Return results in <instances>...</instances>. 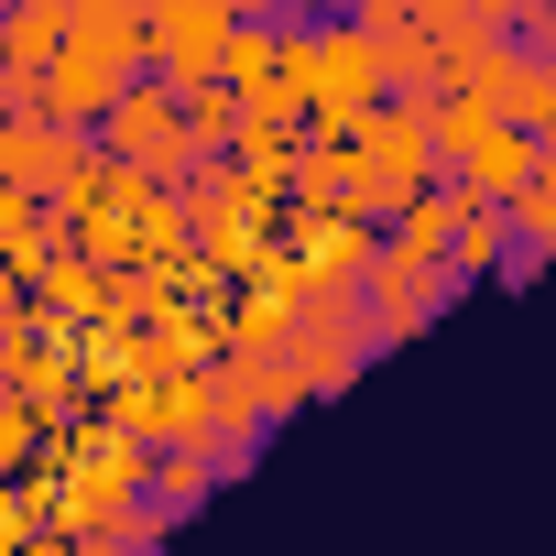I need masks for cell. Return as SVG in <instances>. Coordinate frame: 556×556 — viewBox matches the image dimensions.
Returning <instances> with one entry per match:
<instances>
[{
    "instance_id": "6da1fadb",
    "label": "cell",
    "mask_w": 556,
    "mask_h": 556,
    "mask_svg": "<svg viewBox=\"0 0 556 556\" xmlns=\"http://www.w3.org/2000/svg\"><path fill=\"white\" fill-rule=\"evenodd\" d=\"M285 88L295 110L317 121V142H350L371 110H382V55L361 23H295L285 34Z\"/></svg>"
},
{
    "instance_id": "7a4b0ae2",
    "label": "cell",
    "mask_w": 556,
    "mask_h": 556,
    "mask_svg": "<svg viewBox=\"0 0 556 556\" xmlns=\"http://www.w3.org/2000/svg\"><path fill=\"white\" fill-rule=\"evenodd\" d=\"M350 153H361V218H382L393 229V207L404 197H426V186H447V164H437V121L426 110H404V99H382L361 131H350Z\"/></svg>"
},
{
    "instance_id": "3957f363",
    "label": "cell",
    "mask_w": 556,
    "mask_h": 556,
    "mask_svg": "<svg viewBox=\"0 0 556 556\" xmlns=\"http://www.w3.org/2000/svg\"><path fill=\"white\" fill-rule=\"evenodd\" d=\"M447 262L437 251H404V240H371V273H361V328H371V350H393V339H415V328H437L447 317Z\"/></svg>"
},
{
    "instance_id": "277c9868",
    "label": "cell",
    "mask_w": 556,
    "mask_h": 556,
    "mask_svg": "<svg viewBox=\"0 0 556 556\" xmlns=\"http://www.w3.org/2000/svg\"><path fill=\"white\" fill-rule=\"evenodd\" d=\"M99 153L110 164H131V175H153V186H175L197 153H186V121H175V88H121L110 110H99Z\"/></svg>"
},
{
    "instance_id": "5b68a950",
    "label": "cell",
    "mask_w": 556,
    "mask_h": 556,
    "mask_svg": "<svg viewBox=\"0 0 556 556\" xmlns=\"http://www.w3.org/2000/svg\"><path fill=\"white\" fill-rule=\"evenodd\" d=\"M99 164V142L88 131H66V121H45V110H12V121H0V186H12V197H77V175Z\"/></svg>"
},
{
    "instance_id": "8992f818",
    "label": "cell",
    "mask_w": 556,
    "mask_h": 556,
    "mask_svg": "<svg viewBox=\"0 0 556 556\" xmlns=\"http://www.w3.org/2000/svg\"><path fill=\"white\" fill-rule=\"evenodd\" d=\"M229 415H218V382H197V371H153V382H131L121 393V437L131 447H197V437H218Z\"/></svg>"
},
{
    "instance_id": "52a82bcc",
    "label": "cell",
    "mask_w": 556,
    "mask_h": 556,
    "mask_svg": "<svg viewBox=\"0 0 556 556\" xmlns=\"http://www.w3.org/2000/svg\"><path fill=\"white\" fill-rule=\"evenodd\" d=\"M371 218H350V207H306L295 218V262H306V285H361L371 273Z\"/></svg>"
},
{
    "instance_id": "ba28073f",
    "label": "cell",
    "mask_w": 556,
    "mask_h": 556,
    "mask_svg": "<svg viewBox=\"0 0 556 556\" xmlns=\"http://www.w3.org/2000/svg\"><path fill=\"white\" fill-rule=\"evenodd\" d=\"M480 110H491L502 131H523V142H534V131L556 121V66H545V55H523V45H502V66H491Z\"/></svg>"
},
{
    "instance_id": "9c48e42d",
    "label": "cell",
    "mask_w": 556,
    "mask_h": 556,
    "mask_svg": "<svg viewBox=\"0 0 556 556\" xmlns=\"http://www.w3.org/2000/svg\"><path fill=\"white\" fill-rule=\"evenodd\" d=\"M285 186H295L306 207H350V218H361V197H371V186H361V153H350V142H317V131L295 142V175H285Z\"/></svg>"
},
{
    "instance_id": "30bf717a",
    "label": "cell",
    "mask_w": 556,
    "mask_h": 556,
    "mask_svg": "<svg viewBox=\"0 0 556 556\" xmlns=\"http://www.w3.org/2000/svg\"><path fill=\"white\" fill-rule=\"evenodd\" d=\"M55 45H66V0H23V12H0V66H12L23 88L55 66Z\"/></svg>"
},
{
    "instance_id": "8fae6325",
    "label": "cell",
    "mask_w": 556,
    "mask_h": 556,
    "mask_svg": "<svg viewBox=\"0 0 556 556\" xmlns=\"http://www.w3.org/2000/svg\"><path fill=\"white\" fill-rule=\"evenodd\" d=\"M197 262H207V273H262V262H273V240H262V218L229 197V207H207V218H197Z\"/></svg>"
},
{
    "instance_id": "7c38bea8",
    "label": "cell",
    "mask_w": 556,
    "mask_h": 556,
    "mask_svg": "<svg viewBox=\"0 0 556 556\" xmlns=\"http://www.w3.org/2000/svg\"><path fill=\"white\" fill-rule=\"evenodd\" d=\"M502 251H513V207H469V218L447 229V285H480Z\"/></svg>"
},
{
    "instance_id": "4fadbf2b",
    "label": "cell",
    "mask_w": 556,
    "mask_h": 556,
    "mask_svg": "<svg viewBox=\"0 0 556 556\" xmlns=\"http://www.w3.org/2000/svg\"><path fill=\"white\" fill-rule=\"evenodd\" d=\"M458 218H469V197H458V186H426V197H404V207H393V229H382V240H404V251H437V262H447V229H458Z\"/></svg>"
},
{
    "instance_id": "5bb4252c",
    "label": "cell",
    "mask_w": 556,
    "mask_h": 556,
    "mask_svg": "<svg viewBox=\"0 0 556 556\" xmlns=\"http://www.w3.org/2000/svg\"><path fill=\"white\" fill-rule=\"evenodd\" d=\"M229 339H240V361L285 350V339H295V295H285V285H251V295H240V317H229Z\"/></svg>"
},
{
    "instance_id": "9a60e30c",
    "label": "cell",
    "mask_w": 556,
    "mask_h": 556,
    "mask_svg": "<svg viewBox=\"0 0 556 556\" xmlns=\"http://www.w3.org/2000/svg\"><path fill=\"white\" fill-rule=\"evenodd\" d=\"M175 121H186V153H197V164H207L218 142H240V99H229V88H186Z\"/></svg>"
},
{
    "instance_id": "2e32d148",
    "label": "cell",
    "mask_w": 556,
    "mask_h": 556,
    "mask_svg": "<svg viewBox=\"0 0 556 556\" xmlns=\"http://www.w3.org/2000/svg\"><path fill=\"white\" fill-rule=\"evenodd\" d=\"M197 502H207V447H175V458L153 469V534H164V523H186Z\"/></svg>"
},
{
    "instance_id": "e0dca14e",
    "label": "cell",
    "mask_w": 556,
    "mask_h": 556,
    "mask_svg": "<svg viewBox=\"0 0 556 556\" xmlns=\"http://www.w3.org/2000/svg\"><path fill=\"white\" fill-rule=\"evenodd\" d=\"M513 240H534V251L556 262V164H545V153H534V186L513 197Z\"/></svg>"
},
{
    "instance_id": "ac0fdd59",
    "label": "cell",
    "mask_w": 556,
    "mask_h": 556,
    "mask_svg": "<svg viewBox=\"0 0 556 556\" xmlns=\"http://www.w3.org/2000/svg\"><path fill=\"white\" fill-rule=\"evenodd\" d=\"M350 23H415V34H447V23H469V0H361Z\"/></svg>"
},
{
    "instance_id": "d6986e66",
    "label": "cell",
    "mask_w": 556,
    "mask_h": 556,
    "mask_svg": "<svg viewBox=\"0 0 556 556\" xmlns=\"http://www.w3.org/2000/svg\"><path fill=\"white\" fill-rule=\"evenodd\" d=\"M0 251L45 273V229H34V197H12V186H0Z\"/></svg>"
},
{
    "instance_id": "ffe728a7",
    "label": "cell",
    "mask_w": 556,
    "mask_h": 556,
    "mask_svg": "<svg viewBox=\"0 0 556 556\" xmlns=\"http://www.w3.org/2000/svg\"><path fill=\"white\" fill-rule=\"evenodd\" d=\"M45 295H55V306H110V285H99L88 262H45Z\"/></svg>"
},
{
    "instance_id": "44dd1931",
    "label": "cell",
    "mask_w": 556,
    "mask_h": 556,
    "mask_svg": "<svg viewBox=\"0 0 556 556\" xmlns=\"http://www.w3.org/2000/svg\"><path fill=\"white\" fill-rule=\"evenodd\" d=\"M23 447H34V404H0V469H23Z\"/></svg>"
},
{
    "instance_id": "7402d4cb",
    "label": "cell",
    "mask_w": 556,
    "mask_h": 556,
    "mask_svg": "<svg viewBox=\"0 0 556 556\" xmlns=\"http://www.w3.org/2000/svg\"><path fill=\"white\" fill-rule=\"evenodd\" d=\"M77 23H142V0H66Z\"/></svg>"
},
{
    "instance_id": "603a6c76",
    "label": "cell",
    "mask_w": 556,
    "mask_h": 556,
    "mask_svg": "<svg viewBox=\"0 0 556 556\" xmlns=\"http://www.w3.org/2000/svg\"><path fill=\"white\" fill-rule=\"evenodd\" d=\"M285 12H295V23H350L361 0H285Z\"/></svg>"
},
{
    "instance_id": "cb8c5ba5",
    "label": "cell",
    "mask_w": 556,
    "mask_h": 556,
    "mask_svg": "<svg viewBox=\"0 0 556 556\" xmlns=\"http://www.w3.org/2000/svg\"><path fill=\"white\" fill-rule=\"evenodd\" d=\"M534 45H545V66H556V0H534V23H523Z\"/></svg>"
},
{
    "instance_id": "d4e9b609",
    "label": "cell",
    "mask_w": 556,
    "mask_h": 556,
    "mask_svg": "<svg viewBox=\"0 0 556 556\" xmlns=\"http://www.w3.org/2000/svg\"><path fill=\"white\" fill-rule=\"evenodd\" d=\"M273 12H285V0H229V23H273Z\"/></svg>"
},
{
    "instance_id": "484cf974",
    "label": "cell",
    "mask_w": 556,
    "mask_h": 556,
    "mask_svg": "<svg viewBox=\"0 0 556 556\" xmlns=\"http://www.w3.org/2000/svg\"><path fill=\"white\" fill-rule=\"evenodd\" d=\"M12 317H23V295H12V273H0V328H12Z\"/></svg>"
},
{
    "instance_id": "4316f807",
    "label": "cell",
    "mask_w": 556,
    "mask_h": 556,
    "mask_svg": "<svg viewBox=\"0 0 556 556\" xmlns=\"http://www.w3.org/2000/svg\"><path fill=\"white\" fill-rule=\"evenodd\" d=\"M534 153H545V164H556V121H545V131H534Z\"/></svg>"
},
{
    "instance_id": "83f0119b",
    "label": "cell",
    "mask_w": 556,
    "mask_h": 556,
    "mask_svg": "<svg viewBox=\"0 0 556 556\" xmlns=\"http://www.w3.org/2000/svg\"><path fill=\"white\" fill-rule=\"evenodd\" d=\"M66 556H121V545H66Z\"/></svg>"
},
{
    "instance_id": "f1b7e54d",
    "label": "cell",
    "mask_w": 556,
    "mask_h": 556,
    "mask_svg": "<svg viewBox=\"0 0 556 556\" xmlns=\"http://www.w3.org/2000/svg\"><path fill=\"white\" fill-rule=\"evenodd\" d=\"M0 12H23V0H0Z\"/></svg>"
}]
</instances>
